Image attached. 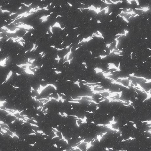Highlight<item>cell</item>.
<instances>
[{"label":"cell","instance_id":"7a4b0ae2","mask_svg":"<svg viewBox=\"0 0 151 151\" xmlns=\"http://www.w3.org/2000/svg\"><path fill=\"white\" fill-rule=\"evenodd\" d=\"M123 150L150 151V132H145L135 140L123 142Z\"/></svg>","mask_w":151,"mask_h":151},{"label":"cell","instance_id":"6da1fadb","mask_svg":"<svg viewBox=\"0 0 151 151\" xmlns=\"http://www.w3.org/2000/svg\"><path fill=\"white\" fill-rule=\"evenodd\" d=\"M98 140L100 147L104 151L123 150L122 139L117 129H111L106 126Z\"/></svg>","mask_w":151,"mask_h":151}]
</instances>
